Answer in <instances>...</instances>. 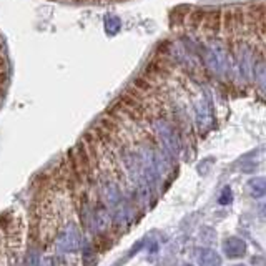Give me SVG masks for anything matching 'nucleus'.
<instances>
[{"mask_svg":"<svg viewBox=\"0 0 266 266\" xmlns=\"http://www.w3.org/2000/svg\"><path fill=\"white\" fill-rule=\"evenodd\" d=\"M246 249H248L246 241L238 236H228L223 240V253L230 259L243 258L246 254Z\"/></svg>","mask_w":266,"mask_h":266,"instance_id":"3","label":"nucleus"},{"mask_svg":"<svg viewBox=\"0 0 266 266\" xmlns=\"http://www.w3.org/2000/svg\"><path fill=\"white\" fill-rule=\"evenodd\" d=\"M233 202V195H231V188L230 187H225L223 192H221L220 198H218V203L220 205H230Z\"/></svg>","mask_w":266,"mask_h":266,"instance_id":"8","label":"nucleus"},{"mask_svg":"<svg viewBox=\"0 0 266 266\" xmlns=\"http://www.w3.org/2000/svg\"><path fill=\"white\" fill-rule=\"evenodd\" d=\"M40 263V254H39V249H30L29 254H27V259H25V266H39Z\"/></svg>","mask_w":266,"mask_h":266,"instance_id":"7","label":"nucleus"},{"mask_svg":"<svg viewBox=\"0 0 266 266\" xmlns=\"http://www.w3.org/2000/svg\"><path fill=\"white\" fill-rule=\"evenodd\" d=\"M185 266H193V264H185Z\"/></svg>","mask_w":266,"mask_h":266,"instance_id":"11","label":"nucleus"},{"mask_svg":"<svg viewBox=\"0 0 266 266\" xmlns=\"http://www.w3.org/2000/svg\"><path fill=\"white\" fill-rule=\"evenodd\" d=\"M236 266H246V264H236Z\"/></svg>","mask_w":266,"mask_h":266,"instance_id":"10","label":"nucleus"},{"mask_svg":"<svg viewBox=\"0 0 266 266\" xmlns=\"http://www.w3.org/2000/svg\"><path fill=\"white\" fill-rule=\"evenodd\" d=\"M155 128H156V133H158V137H160L165 148L170 151L173 156H176L178 151H180V143H178L176 133H175V130H173L171 125L163 122V120H158L155 123Z\"/></svg>","mask_w":266,"mask_h":266,"instance_id":"2","label":"nucleus"},{"mask_svg":"<svg viewBox=\"0 0 266 266\" xmlns=\"http://www.w3.org/2000/svg\"><path fill=\"white\" fill-rule=\"evenodd\" d=\"M57 248L60 251L73 253L82 248V231L78 230L73 223H70L58 233L57 236Z\"/></svg>","mask_w":266,"mask_h":266,"instance_id":"1","label":"nucleus"},{"mask_svg":"<svg viewBox=\"0 0 266 266\" xmlns=\"http://www.w3.org/2000/svg\"><path fill=\"white\" fill-rule=\"evenodd\" d=\"M39 266H55V259H53V256H45L43 259H40Z\"/></svg>","mask_w":266,"mask_h":266,"instance_id":"9","label":"nucleus"},{"mask_svg":"<svg viewBox=\"0 0 266 266\" xmlns=\"http://www.w3.org/2000/svg\"><path fill=\"white\" fill-rule=\"evenodd\" d=\"M197 258H198V264L200 266H221L220 254L216 251H213V249H210V248L198 249Z\"/></svg>","mask_w":266,"mask_h":266,"instance_id":"4","label":"nucleus"},{"mask_svg":"<svg viewBox=\"0 0 266 266\" xmlns=\"http://www.w3.org/2000/svg\"><path fill=\"white\" fill-rule=\"evenodd\" d=\"M94 225H95V228L99 231H103L108 225H110V216H108V213L103 208L95 211V215H94Z\"/></svg>","mask_w":266,"mask_h":266,"instance_id":"6","label":"nucleus"},{"mask_svg":"<svg viewBox=\"0 0 266 266\" xmlns=\"http://www.w3.org/2000/svg\"><path fill=\"white\" fill-rule=\"evenodd\" d=\"M246 193L251 198H263L266 195V182L263 176H254L246 183Z\"/></svg>","mask_w":266,"mask_h":266,"instance_id":"5","label":"nucleus"}]
</instances>
